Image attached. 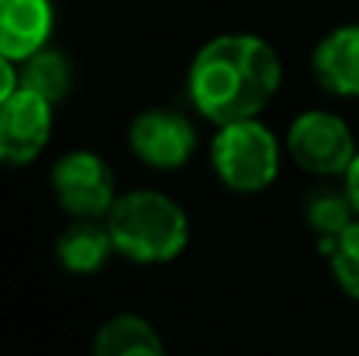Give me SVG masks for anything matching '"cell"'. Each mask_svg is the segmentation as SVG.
I'll return each mask as SVG.
<instances>
[{
    "mask_svg": "<svg viewBox=\"0 0 359 356\" xmlns=\"http://www.w3.org/2000/svg\"><path fill=\"white\" fill-rule=\"evenodd\" d=\"M344 189H347L350 202H353L356 214H359V155L353 158V164H350V170L344 174Z\"/></svg>",
    "mask_w": 359,
    "mask_h": 356,
    "instance_id": "obj_15",
    "label": "cell"
},
{
    "mask_svg": "<svg viewBox=\"0 0 359 356\" xmlns=\"http://www.w3.org/2000/svg\"><path fill=\"white\" fill-rule=\"evenodd\" d=\"M92 356H168V347L149 319L120 313L95 331Z\"/></svg>",
    "mask_w": 359,
    "mask_h": 356,
    "instance_id": "obj_11",
    "label": "cell"
},
{
    "mask_svg": "<svg viewBox=\"0 0 359 356\" xmlns=\"http://www.w3.org/2000/svg\"><path fill=\"white\" fill-rule=\"evenodd\" d=\"M312 73L325 92L337 98H359V22L337 25L316 44Z\"/></svg>",
    "mask_w": 359,
    "mask_h": 356,
    "instance_id": "obj_9",
    "label": "cell"
},
{
    "mask_svg": "<svg viewBox=\"0 0 359 356\" xmlns=\"http://www.w3.org/2000/svg\"><path fill=\"white\" fill-rule=\"evenodd\" d=\"M208 158L217 180L240 196L262 193L280 174V142L259 117L217 126Z\"/></svg>",
    "mask_w": 359,
    "mask_h": 356,
    "instance_id": "obj_3",
    "label": "cell"
},
{
    "mask_svg": "<svg viewBox=\"0 0 359 356\" xmlns=\"http://www.w3.org/2000/svg\"><path fill=\"white\" fill-rule=\"evenodd\" d=\"M130 149L145 167L177 170L192 161L198 132L186 114L170 107H149L130 123Z\"/></svg>",
    "mask_w": 359,
    "mask_h": 356,
    "instance_id": "obj_7",
    "label": "cell"
},
{
    "mask_svg": "<svg viewBox=\"0 0 359 356\" xmlns=\"http://www.w3.org/2000/svg\"><path fill=\"white\" fill-rule=\"evenodd\" d=\"M54 252L69 275H98L111 256H117V246L104 221L73 218V224L57 237Z\"/></svg>",
    "mask_w": 359,
    "mask_h": 356,
    "instance_id": "obj_10",
    "label": "cell"
},
{
    "mask_svg": "<svg viewBox=\"0 0 359 356\" xmlns=\"http://www.w3.org/2000/svg\"><path fill=\"white\" fill-rule=\"evenodd\" d=\"M117 256L136 265H170L189 246V218L161 189H133L114 202L104 218Z\"/></svg>",
    "mask_w": 359,
    "mask_h": 356,
    "instance_id": "obj_2",
    "label": "cell"
},
{
    "mask_svg": "<svg viewBox=\"0 0 359 356\" xmlns=\"http://www.w3.org/2000/svg\"><path fill=\"white\" fill-rule=\"evenodd\" d=\"M284 67L265 38L227 32L196 50L186 73L189 101L208 123L224 126L262 117L280 92Z\"/></svg>",
    "mask_w": 359,
    "mask_h": 356,
    "instance_id": "obj_1",
    "label": "cell"
},
{
    "mask_svg": "<svg viewBox=\"0 0 359 356\" xmlns=\"http://www.w3.org/2000/svg\"><path fill=\"white\" fill-rule=\"evenodd\" d=\"M19 73H22V85L38 92L41 98H48L50 104L67 98L69 82H73V67H69V60L60 50L50 48V44L41 48L38 54H32L29 60L19 63Z\"/></svg>",
    "mask_w": 359,
    "mask_h": 356,
    "instance_id": "obj_12",
    "label": "cell"
},
{
    "mask_svg": "<svg viewBox=\"0 0 359 356\" xmlns=\"http://www.w3.org/2000/svg\"><path fill=\"white\" fill-rule=\"evenodd\" d=\"M50 189L69 218L104 221L120 199L111 164L88 149H73L57 158L50 167Z\"/></svg>",
    "mask_w": 359,
    "mask_h": 356,
    "instance_id": "obj_5",
    "label": "cell"
},
{
    "mask_svg": "<svg viewBox=\"0 0 359 356\" xmlns=\"http://www.w3.org/2000/svg\"><path fill=\"white\" fill-rule=\"evenodd\" d=\"M325 256L331 262V275H334L337 287L359 303V218L341 237H334L331 243L322 246Z\"/></svg>",
    "mask_w": 359,
    "mask_h": 356,
    "instance_id": "obj_14",
    "label": "cell"
},
{
    "mask_svg": "<svg viewBox=\"0 0 359 356\" xmlns=\"http://www.w3.org/2000/svg\"><path fill=\"white\" fill-rule=\"evenodd\" d=\"M54 4L50 0H0V57L29 60L50 44Z\"/></svg>",
    "mask_w": 359,
    "mask_h": 356,
    "instance_id": "obj_8",
    "label": "cell"
},
{
    "mask_svg": "<svg viewBox=\"0 0 359 356\" xmlns=\"http://www.w3.org/2000/svg\"><path fill=\"white\" fill-rule=\"evenodd\" d=\"M359 218L353 202H350L347 189H316L306 202V224L312 227L318 240L331 243L334 237H341L350 224Z\"/></svg>",
    "mask_w": 359,
    "mask_h": 356,
    "instance_id": "obj_13",
    "label": "cell"
},
{
    "mask_svg": "<svg viewBox=\"0 0 359 356\" xmlns=\"http://www.w3.org/2000/svg\"><path fill=\"white\" fill-rule=\"evenodd\" d=\"M287 155L306 174L334 180L350 170L359 145L344 117L331 111H306L287 130Z\"/></svg>",
    "mask_w": 359,
    "mask_h": 356,
    "instance_id": "obj_4",
    "label": "cell"
},
{
    "mask_svg": "<svg viewBox=\"0 0 359 356\" xmlns=\"http://www.w3.org/2000/svg\"><path fill=\"white\" fill-rule=\"evenodd\" d=\"M54 132V104L38 92L19 85L0 98V161L10 167L32 164L50 142Z\"/></svg>",
    "mask_w": 359,
    "mask_h": 356,
    "instance_id": "obj_6",
    "label": "cell"
}]
</instances>
